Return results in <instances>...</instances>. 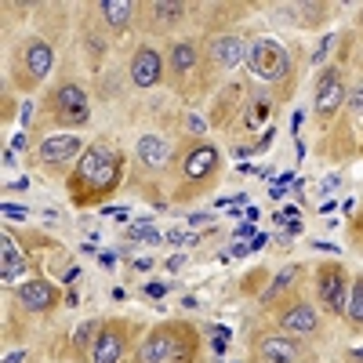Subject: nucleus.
<instances>
[{"mask_svg":"<svg viewBox=\"0 0 363 363\" xmlns=\"http://www.w3.org/2000/svg\"><path fill=\"white\" fill-rule=\"evenodd\" d=\"M116 182H120V157L109 145L95 142V145H87L84 157L77 160L69 189L77 193V200H91V196H102V193L116 189Z\"/></svg>","mask_w":363,"mask_h":363,"instance_id":"obj_1","label":"nucleus"},{"mask_svg":"<svg viewBox=\"0 0 363 363\" xmlns=\"http://www.w3.org/2000/svg\"><path fill=\"white\" fill-rule=\"evenodd\" d=\"M142 363H193L196 359V330L182 327V323H167L157 327L138 349Z\"/></svg>","mask_w":363,"mask_h":363,"instance_id":"obj_2","label":"nucleus"},{"mask_svg":"<svg viewBox=\"0 0 363 363\" xmlns=\"http://www.w3.org/2000/svg\"><path fill=\"white\" fill-rule=\"evenodd\" d=\"M247 62H251V73L258 80H284L291 73V55L280 40H255L251 44V55H247Z\"/></svg>","mask_w":363,"mask_h":363,"instance_id":"obj_3","label":"nucleus"},{"mask_svg":"<svg viewBox=\"0 0 363 363\" xmlns=\"http://www.w3.org/2000/svg\"><path fill=\"white\" fill-rule=\"evenodd\" d=\"M51 113L62 128H84L87 116H91V102H87V91L80 84H62L51 95Z\"/></svg>","mask_w":363,"mask_h":363,"instance_id":"obj_4","label":"nucleus"},{"mask_svg":"<svg viewBox=\"0 0 363 363\" xmlns=\"http://www.w3.org/2000/svg\"><path fill=\"white\" fill-rule=\"evenodd\" d=\"M316 298L327 313L342 316L345 313V301H349V291H345V269L342 265H323L320 277H316Z\"/></svg>","mask_w":363,"mask_h":363,"instance_id":"obj_5","label":"nucleus"},{"mask_svg":"<svg viewBox=\"0 0 363 363\" xmlns=\"http://www.w3.org/2000/svg\"><path fill=\"white\" fill-rule=\"evenodd\" d=\"M345 80H342V73L330 66V69H323L320 73V80H316V116L323 120H335V113L345 106Z\"/></svg>","mask_w":363,"mask_h":363,"instance_id":"obj_6","label":"nucleus"},{"mask_svg":"<svg viewBox=\"0 0 363 363\" xmlns=\"http://www.w3.org/2000/svg\"><path fill=\"white\" fill-rule=\"evenodd\" d=\"M128 356V335L120 323H106L99 327L95 345H91V363H124Z\"/></svg>","mask_w":363,"mask_h":363,"instance_id":"obj_7","label":"nucleus"},{"mask_svg":"<svg viewBox=\"0 0 363 363\" xmlns=\"http://www.w3.org/2000/svg\"><path fill=\"white\" fill-rule=\"evenodd\" d=\"M15 301H18L26 313H48V309L58 306V291L48 280H26V284H18Z\"/></svg>","mask_w":363,"mask_h":363,"instance_id":"obj_8","label":"nucleus"},{"mask_svg":"<svg viewBox=\"0 0 363 363\" xmlns=\"http://www.w3.org/2000/svg\"><path fill=\"white\" fill-rule=\"evenodd\" d=\"M316 327H320V316H316V306H309V301H294V306L284 309V316H280V330L287 338L316 335Z\"/></svg>","mask_w":363,"mask_h":363,"instance_id":"obj_9","label":"nucleus"},{"mask_svg":"<svg viewBox=\"0 0 363 363\" xmlns=\"http://www.w3.org/2000/svg\"><path fill=\"white\" fill-rule=\"evenodd\" d=\"M37 157H40V164H51V167L66 164V160H80L84 157V142L77 135H51V138L40 142Z\"/></svg>","mask_w":363,"mask_h":363,"instance_id":"obj_10","label":"nucleus"},{"mask_svg":"<svg viewBox=\"0 0 363 363\" xmlns=\"http://www.w3.org/2000/svg\"><path fill=\"white\" fill-rule=\"evenodd\" d=\"M222 157L215 145H196L186 153V160H182V174H186V182H207L211 174L218 171Z\"/></svg>","mask_w":363,"mask_h":363,"instance_id":"obj_11","label":"nucleus"},{"mask_svg":"<svg viewBox=\"0 0 363 363\" xmlns=\"http://www.w3.org/2000/svg\"><path fill=\"white\" fill-rule=\"evenodd\" d=\"M164 77V58L157 48H138L135 62H131V80L135 87H157Z\"/></svg>","mask_w":363,"mask_h":363,"instance_id":"obj_12","label":"nucleus"},{"mask_svg":"<svg viewBox=\"0 0 363 363\" xmlns=\"http://www.w3.org/2000/svg\"><path fill=\"white\" fill-rule=\"evenodd\" d=\"M22 62H26V73L33 77V80H44V77L51 73L55 51H51V44H48V40L33 37V40H26V48H22Z\"/></svg>","mask_w":363,"mask_h":363,"instance_id":"obj_13","label":"nucleus"},{"mask_svg":"<svg viewBox=\"0 0 363 363\" xmlns=\"http://www.w3.org/2000/svg\"><path fill=\"white\" fill-rule=\"evenodd\" d=\"M258 359L262 363H298V342L287 335H269L258 342Z\"/></svg>","mask_w":363,"mask_h":363,"instance_id":"obj_14","label":"nucleus"},{"mask_svg":"<svg viewBox=\"0 0 363 363\" xmlns=\"http://www.w3.org/2000/svg\"><path fill=\"white\" fill-rule=\"evenodd\" d=\"M18 277H26V255L18 251V244L11 236H4L0 240V280L15 284Z\"/></svg>","mask_w":363,"mask_h":363,"instance_id":"obj_15","label":"nucleus"},{"mask_svg":"<svg viewBox=\"0 0 363 363\" xmlns=\"http://www.w3.org/2000/svg\"><path fill=\"white\" fill-rule=\"evenodd\" d=\"M244 40L240 37H215L211 40V58H215V66H222V69H233V66H240L244 62Z\"/></svg>","mask_w":363,"mask_h":363,"instance_id":"obj_16","label":"nucleus"},{"mask_svg":"<svg viewBox=\"0 0 363 363\" xmlns=\"http://www.w3.org/2000/svg\"><path fill=\"white\" fill-rule=\"evenodd\" d=\"M135 153H138V160H142L149 171H160V167L167 164V142L157 138V135H142Z\"/></svg>","mask_w":363,"mask_h":363,"instance_id":"obj_17","label":"nucleus"},{"mask_svg":"<svg viewBox=\"0 0 363 363\" xmlns=\"http://www.w3.org/2000/svg\"><path fill=\"white\" fill-rule=\"evenodd\" d=\"M135 15V4L131 0H102V18L113 26V29H124Z\"/></svg>","mask_w":363,"mask_h":363,"instance_id":"obj_18","label":"nucleus"},{"mask_svg":"<svg viewBox=\"0 0 363 363\" xmlns=\"http://www.w3.org/2000/svg\"><path fill=\"white\" fill-rule=\"evenodd\" d=\"M193 66H196V44L193 40H178L171 48V69L182 77V73H189Z\"/></svg>","mask_w":363,"mask_h":363,"instance_id":"obj_19","label":"nucleus"},{"mask_svg":"<svg viewBox=\"0 0 363 363\" xmlns=\"http://www.w3.org/2000/svg\"><path fill=\"white\" fill-rule=\"evenodd\" d=\"M345 316H349V323H352L356 330H363V277H359V280L352 284V291H349Z\"/></svg>","mask_w":363,"mask_h":363,"instance_id":"obj_20","label":"nucleus"},{"mask_svg":"<svg viewBox=\"0 0 363 363\" xmlns=\"http://www.w3.org/2000/svg\"><path fill=\"white\" fill-rule=\"evenodd\" d=\"M153 15L164 18V22H174L178 15H186V4H171V0H157L153 4Z\"/></svg>","mask_w":363,"mask_h":363,"instance_id":"obj_21","label":"nucleus"},{"mask_svg":"<svg viewBox=\"0 0 363 363\" xmlns=\"http://www.w3.org/2000/svg\"><path fill=\"white\" fill-rule=\"evenodd\" d=\"M294 277H298V265H291V269H284V272H280V277H277V280H272V287L265 291V301H269L272 294H277V291H284L287 284H294Z\"/></svg>","mask_w":363,"mask_h":363,"instance_id":"obj_22","label":"nucleus"},{"mask_svg":"<svg viewBox=\"0 0 363 363\" xmlns=\"http://www.w3.org/2000/svg\"><path fill=\"white\" fill-rule=\"evenodd\" d=\"M95 330H99V323H95V320H91V323H84V327L77 330V338H73V342H77V345H87V342H91V335H95Z\"/></svg>","mask_w":363,"mask_h":363,"instance_id":"obj_23","label":"nucleus"},{"mask_svg":"<svg viewBox=\"0 0 363 363\" xmlns=\"http://www.w3.org/2000/svg\"><path fill=\"white\" fill-rule=\"evenodd\" d=\"M349 106H352V113L356 116H363V87H356V91H349V99H345Z\"/></svg>","mask_w":363,"mask_h":363,"instance_id":"obj_24","label":"nucleus"},{"mask_svg":"<svg viewBox=\"0 0 363 363\" xmlns=\"http://www.w3.org/2000/svg\"><path fill=\"white\" fill-rule=\"evenodd\" d=\"M164 240H167V244H193L196 236H186V233H167Z\"/></svg>","mask_w":363,"mask_h":363,"instance_id":"obj_25","label":"nucleus"},{"mask_svg":"<svg viewBox=\"0 0 363 363\" xmlns=\"http://www.w3.org/2000/svg\"><path fill=\"white\" fill-rule=\"evenodd\" d=\"M145 294L149 298H164L167 294V284H145Z\"/></svg>","mask_w":363,"mask_h":363,"instance_id":"obj_26","label":"nucleus"},{"mask_svg":"<svg viewBox=\"0 0 363 363\" xmlns=\"http://www.w3.org/2000/svg\"><path fill=\"white\" fill-rule=\"evenodd\" d=\"M4 215H8V218H26V211H22V207H11V203H4Z\"/></svg>","mask_w":363,"mask_h":363,"instance_id":"obj_27","label":"nucleus"},{"mask_svg":"<svg viewBox=\"0 0 363 363\" xmlns=\"http://www.w3.org/2000/svg\"><path fill=\"white\" fill-rule=\"evenodd\" d=\"M233 255H251V244H244V240H236V244H233Z\"/></svg>","mask_w":363,"mask_h":363,"instance_id":"obj_28","label":"nucleus"},{"mask_svg":"<svg viewBox=\"0 0 363 363\" xmlns=\"http://www.w3.org/2000/svg\"><path fill=\"white\" fill-rule=\"evenodd\" d=\"M189 128H193V135H203V120L200 116H189Z\"/></svg>","mask_w":363,"mask_h":363,"instance_id":"obj_29","label":"nucleus"},{"mask_svg":"<svg viewBox=\"0 0 363 363\" xmlns=\"http://www.w3.org/2000/svg\"><path fill=\"white\" fill-rule=\"evenodd\" d=\"M284 193H287V189L280 186V182H277V186H272V189H269V196H272V200H284Z\"/></svg>","mask_w":363,"mask_h":363,"instance_id":"obj_30","label":"nucleus"},{"mask_svg":"<svg viewBox=\"0 0 363 363\" xmlns=\"http://www.w3.org/2000/svg\"><path fill=\"white\" fill-rule=\"evenodd\" d=\"M244 236H255V225H240L236 229V240H244Z\"/></svg>","mask_w":363,"mask_h":363,"instance_id":"obj_31","label":"nucleus"},{"mask_svg":"<svg viewBox=\"0 0 363 363\" xmlns=\"http://www.w3.org/2000/svg\"><path fill=\"white\" fill-rule=\"evenodd\" d=\"M182 265H186V258H182V255H178V258H171V262H167V269H171V272H174V269H182Z\"/></svg>","mask_w":363,"mask_h":363,"instance_id":"obj_32","label":"nucleus"},{"mask_svg":"<svg viewBox=\"0 0 363 363\" xmlns=\"http://www.w3.org/2000/svg\"><path fill=\"white\" fill-rule=\"evenodd\" d=\"M207 218H211V215H189V225H203Z\"/></svg>","mask_w":363,"mask_h":363,"instance_id":"obj_33","label":"nucleus"},{"mask_svg":"<svg viewBox=\"0 0 363 363\" xmlns=\"http://www.w3.org/2000/svg\"><path fill=\"white\" fill-rule=\"evenodd\" d=\"M22 356H26V352H8V356H4V363H18Z\"/></svg>","mask_w":363,"mask_h":363,"instance_id":"obj_34","label":"nucleus"},{"mask_svg":"<svg viewBox=\"0 0 363 363\" xmlns=\"http://www.w3.org/2000/svg\"><path fill=\"white\" fill-rule=\"evenodd\" d=\"M356 356H359V359H363V349H356Z\"/></svg>","mask_w":363,"mask_h":363,"instance_id":"obj_35","label":"nucleus"}]
</instances>
